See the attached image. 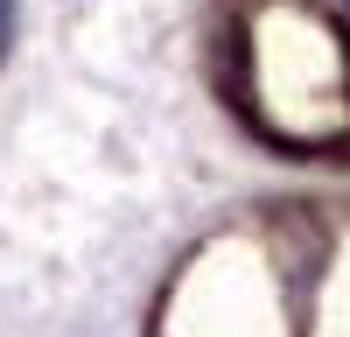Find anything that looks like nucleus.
<instances>
[{
	"instance_id": "1",
	"label": "nucleus",
	"mask_w": 350,
	"mask_h": 337,
	"mask_svg": "<svg viewBox=\"0 0 350 337\" xmlns=\"http://www.w3.org/2000/svg\"><path fill=\"white\" fill-rule=\"evenodd\" d=\"M8 36H14V0H0V49H8Z\"/></svg>"
}]
</instances>
